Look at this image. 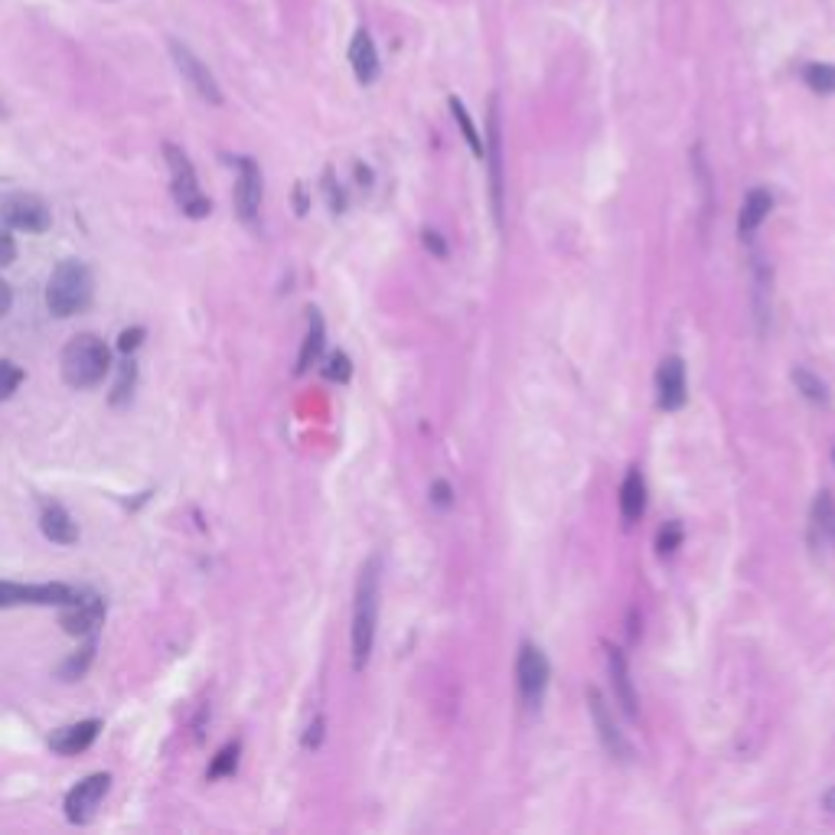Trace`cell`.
Masks as SVG:
<instances>
[{
  "label": "cell",
  "mask_w": 835,
  "mask_h": 835,
  "mask_svg": "<svg viewBox=\"0 0 835 835\" xmlns=\"http://www.w3.org/2000/svg\"><path fill=\"white\" fill-rule=\"evenodd\" d=\"M382 575V562L379 555H372L369 562L359 571L356 581V594H353V623H350V656H353V669L363 672L372 646H376V627H379V578Z\"/></svg>",
  "instance_id": "1"
},
{
  "label": "cell",
  "mask_w": 835,
  "mask_h": 835,
  "mask_svg": "<svg viewBox=\"0 0 835 835\" xmlns=\"http://www.w3.org/2000/svg\"><path fill=\"white\" fill-rule=\"evenodd\" d=\"M59 369H62V379H66V385H72V389H95V385H102L108 376L111 353L98 333H79V336H72L66 343V350H62Z\"/></svg>",
  "instance_id": "2"
},
{
  "label": "cell",
  "mask_w": 835,
  "mask_h": 835,
  "mask_svg": "<svg viewBox=\"0 0 835 835\" xmlns=\"http://www.w3.org/2000/svg\"><path fill=\"white\" fill-rule=\"evenodd\" d=\"M92 294H95V284H92V271L82 265L76 258H66L59 261L49 274V284H46V307L49 314L66 320V317H76L82 310H89L92 304Z\"/></svg>",
  "instance_id": "3"
},
{
  "label": "cell",
  "mask_w": 835,
  "mask_h": 835,
  "mask_svg": "<svg viewBox=\"0 0 835 835\" xmlns=\"http://www.w3.org/2000/svg\"><path fill=\"white\" fill-rule=\"evenodd\" d=\"M164 160H167V170H170V193H173V199H177L180 213L190 216V219H206L209 213H213V199H209L203 193V186H199L193 160L186 157L177 144H164Z\"/></svg>",
  "instance_id": "4"
},
{
  "label": "cell",
  "mask_w": 835,
  "mask_h": 835,
  "mask_svg": "<svg viewBox=\"0 0 835 835\" xmlns=\"http://www.w3.org/2000/svg\"><path fill=\"white\" fill-rule=\"evenodd\" d=\"M0 222H4L7 229L43 235L49 226H53V216H49L46 203L36 193L10 190V193H0Z\"/></svg>",
  "instance_id": "5"
},
{
  "label": "cell",
  "mask_w": 835,
  "mask_h": 835,
  "mask_svg": "<svg viewBox=\"0 0 835 835\" xmlns=\"http://www.w3.org/2000/svg\"><path fill=\"white\" fill-rule=\"evenodd\" d=\"M105 597L95 591L76 588V594L59 607V623L69 637H95L105 623Z\"/></svg>",
  "instance_id": "6"
},
{
  "label": "cell",
  "mask_w": 835,
  "mask_h": 835,
  "mask_svg": "<svg viewBox=\"0 0 835 835\" xmlns=\"http://www.w3.org/2000/svg\"><path fill=\"white\" fill-rule=\"evenodd\" d=\"M76 594L72 584L62 581H46V584H17V581H0V610L7 607H62L69 597Z\"/></svg>",
  "instance_id": "7"
},
{
  "label": "cell",
  "mask_w": 835,
  "mask_h": 835,
  "mask_svg": "<svg viewBox=\"0 0 835 835\" xmlns=\"http://www.w3.org/2000/svg\"><path fill=\"white\" fill-rule=\"evenodd\" d=\"M170 56L173 62H177V69H180V76L186 79V85L203 98V102L209 105H222V89H219V82L213 79V72H209V66L203 59H199L196 53L186 43L180 40H170Z\"/></svg>",
  "instance_id": "8"
},
{
  "label": "cell",
  "mask_w": 835,
  "mask_h": 835,
  "mask_svg": "<svg viewBox=\"0 0 835 835\" xmlns=\"http://www.w3.org/2000/svg\"><path fill=\"white\" fill-rule=\"evenodd\" d=\"M516 682H519V695L529 708H539L548 689V659L539 646L522 643L519 659H516Z\"/></svg>",
  "instance_id": "9"
},
{
  "label": "cell",
  "mask_w": 835,
  "mask_h": 835,
  "mask_svg": "<svg viewBox=\"0 0 835 835\" xmlns=\"http://www.w3.org/2000/svg\"><path fill=\"white\" fill-rule=\"evenodd\" d=\"M108 787H111L108 774H92L66 793V806L62 809H66V819L72 822V826H85V822L95 819V809L102 806Z\"/></svg>",
  "instance_id": "10"
},
{
  "label": "cell",
  "mask_w": 835,
  "mask_h": 835,
  "mask_svg": "<svg viewBox=\"0 0 835 835\" xmlns=\"http://www.w3.org/2000/svg\"><path fill=\"white\" fill-rule=\"evenodd\" d=\"M261 196H265V183H261V170L252 157H239V177H235V213L245 226H255L261 213Z\"/></svg>",
  "instance_id": "11"
},
{
  "label": "cell",
  "mask_w": 835,
  "mask_h": 835,
  "mask_svg": "<svg viewBox=\"0 0 835 835\" xmlns=\"http://www.w3.org/2000/svg\"><path fill=\"white\" fill-rule=\"evenodd\" d=\"M588 712H591V721L597 728V738H601V744H604V751L614 760H620V764L623 760H630V744H627V738H623V731L617 728L614 712H610V705L601 695V689H588Z\"/></svg>",
  "instance_id": "12"
},
{
  "label": "cell",
  "mask_w": 835,
  "mask_h": 835,
  "mask_svg": "<svg viewBox=\"0 0 835 835\" xmlns=\"http://www.w3.org/2000/svg\"><path fill=\"white\" fill-rule=\"evenodd\" d=\"M656 398L659 408L679 411L689 398V382H685V363L679 356H666L656 372Z\"/></svg>",
  "instance_id": "13"
},
{
  "label": "cell",
  "mask_w": 835,
  "mask_h": 835,
  "mask_svg": "<svg viewBox=\"0 0 835 835\" xmlns=\"http://www.w3.org/2000/svg\"><path fill=\"white\" fill-rule=\"evenodd\" d=\"M483 160H490V183H493V213L503 222V137H500V105L490 102V144Z\"/></svg>",
  "instance_id": "14"
},
{
  "label": "cell",
  "mask_w": 835,
  "mask_h": 835,
  "mask_svg": "<svg viewBox=\"0 0 835 835\" xmlns=\"http://www.w3.org/2000/svg\"><path fill=\"white\" fill-rule=\"evenodd\" d=\"M98 731H102V721L85 718V721H76V725H66V728L49 734V747L62 757H76V754L89 751V747L95 744Z\"/></svg>",
  "instance_id": "15"
},
{
  "label": "cell",
  "mask_w": 835,
  "mask_h": 835,
  "mask_svg": "<svg viewBox=\"0 0 835 835\" xmlns=\"http://www.w3.org/2000/svg\"><path fill=\"white\" fill-rule=\"evenodd\" d=\"M40 529H43V535L53 545H76L79 542L76 519H72L69 509L59 506V503H43V509H40Z\"/></svg>",
  "instance_id": "16"
},
{
  "label": "cell",
  "mask_w": 835,
  "mask_h": 835,
  "mask_svg": "<svg viewBox=\"0 0 835 835\" xmlns=\"http://www.w3.org/2000/svg\"><path fill=\"white\" fill-rule=\"evenodd\" d=\"M607 669H610V685H614V699L620 702L623 715H627V718H637V689H633L627 656H623L620 650H610Z\"/></svg>",
  "instance_id": "17"
},
{
  "label": "cell",
  "mask_w": 835,
  "mask_h": 835,
  "mask_svg": "<svg viewBox=\"0 0 835 835\" xmlns=\"http://www.w3.org/2000/svg\"><path fill=\"white\" fill-rule=\"evenodd\" d=\"M323 346H327V327H323V317L317 307L307 310V336H304V346H301V356H297V366L294 372L297 376H304L317 366V359L323 356Z\"/></svg>",
  "instance_id": "18"
},
{
  "label": "cell",
  "mask_w": 835,
  "mask_h": 835,
  "mask_svg": "<svg viewBox=\"0 0 835 835\" xmlns=\"http://www.w3.org/2000/svg\"><path fill=\"white\" fill-rule=\"evenodd\" d=\"M350 66H353L356 79L363 85H372L379 79V53H376V43H372V36L366 30H356V36H353Z\"/></svg>",
  "instance_id": "19"
},
{
  "label": "cell",
  "mask_w": 835,
  "mask_h": 835,
  "mask_svg": "<svg viewBox=\"0 0 835 835\" xmlns=\"http://www.w3.org/2000/svg\"><path fill=\"white\" fill-rule=\"evenodd\" d=\"M646 513V480L640 467H630V473L620 483V516L623 522H637Z\"/></svg>",
  "instance_id": "20"
},
{
  "label": "cell",
  "mask_w": 835,
  "mask_h": 835,
  "mask_svg": "<svg viewBox=\"0 0 835 835\" xmlns=\"http://www.w3.org/2000/svg\"><path fill=\"white\" fill-rule=\"evenodd\" d=\"M770 209H774V196L767 190H751L744 196V206H741V216H738V235L741 239H751V235L760 229V222L770 216Z\"/></svg>",
  "instance_id": "21"
},
{
  "label": "cell",
  "mask_w": 835,
  "mask_h": 835,
  "mask_svg": "<svg viewBox=\"0 0 835 835\" xmlns=\"http://www.w3.org/2000/svg\"><path fill=\"white\" fill-rule=\"evenodd\" d=\"M95 650H98V640L95 637H89V643L82 646V650H76L72 653L66 663H62L59 669H56V676L62 679V682H79L85 672H89V666H92V659H95Z\"/></svg>",
  "instance_id": "22"
},
{
  "label": "cell",
  "mask_w": 835,
  "mask_h": 835,
  "mask_svg": "<svg viewBox=\"0 0 835 835\" xmlns=\"http://www.w3.org/2000/svg\"><path fill=\"white\" fill-rule=\"evenodd\" d=\"M793 382H796V389L803 392L806 402L822 405V408L829 405V389H826V382L816 376V372H809L806 366H796L793 369Z\"/></svg>",
  "instance_id": "23"
},
{
  "label": "cell",
  "mask_w": 835,
  "mask_h": 835,
  "mask_svg": "<svg viewBox=\"0 0 835 835\" xmlns=\"http://www.w3.org/2000/svg\"><path fill=\"white\" fill-rule=\"evenodd\" d=\"M239 754H242V744L239 741L222 744L219 754L213 757V764H209V770H206V777L209 780H222V777L235 774V767H239Z\"/></svg>",
  "instance_id": "24"
},
{
  "label": "cell",
  "mask_w": 835,
  "mask_h": 835,
  "mask_svg": "<svg viewBox=\"0 0 835 835\" xmlns=\"http://www.w3.org/2000/svg\"><path fill=\"white\" fill-rule=\"evenodd\" d=\"M134 385H137V366H134V359H124V363L118 366V379H115V389H111L108 402L115 408L128 405L131 395H134Z\"/></svg>",
  "instance_id": "25"
},
{
  "label": "cell",
  "mask_w": 835,
  "mask_h": 835,
  "mask_svg": "<svg viewBox=\"0 0 835 835\" xmlns=\"http://www.w3.org/2000/svg\"><path fill=\"white\" fill-rule=\"evenodd\" d=\"M447 105H451V115H454V121L460 124V134H464V141L470 144V151L477 154V157H483V154H486V144L480 141L477 128H473V121H470V115H467L464 102H460V98H451Z\"/></svg>",
  "instance_id": "26"
},
{
  "label": "cell",
  "mask_w": 835,
  "mask_h": 835,
  "mask_svg": "<svg viewBox=\"0 0 835 835\" xmlns=\"http://www.w3.org/2000/svg\"><path fill=\"white\" fill-rule=\"evenodd\" d=\"M806 85L819 95H832L835 92V66L829 62H809L806 72H803Z\"/></svg>",
  "instance_id": "27"
},
{
  "label": "cell",
  "mask_w": 835,
  "mask_h": 835,
  "mask_svg": "<svg viewBox=\"0 0 835 835\" xmlns=\"http://www.w3.org/2000/svg\"><path fill=\"white\" fill-rule=\"evenodd\" d=\"M813 519H816V526L822 529V535L835 545V500H832V493H819V500L813 506Z\"/></svg>",
  "instance_id": "28"
},
{
  "label": "cell",
  "mask_w": 835,
  "mask_h": 835,
  "mask_svg": "<svg viewBox=\"0 0 835 835\" xmlns=\"http://www.w3.org/2000/svg\"><path fill=\"white\" fill-rule=\"evenodd\" d=\"M20 385H23V369L14 359H0V402H7Z\"/></svg>",
  "instance_id": "29"
},
{
  "label": "cell",
  "mask_w": 835,
  "mask_h": 835,
  "mask_svg": "<svg viewBox=\"0 0 835 835\" xmlns=\"http://www.w3.org/2000/svg\"><path fill=\"white\" fill-rule=\"evenodd\" d=\"M323 376H327L330 382H350V376H353L350 356H346V353H333L327 359V366H323Z\"/></svg>",
  "instance_id": "30"
},
{
  "label": "cell",
  "mask_w": 835,
  "mask_h": 835,
  "mask_svg": "<svg viewBox=\"0 0 835 835\" xmlns=\"http://www.w3.org/2000/svg\"><path fill=\"white\" fill-rule=\"evenodd\" d=\"M679 545H682V526H679V522H666V526L659 529V535H656L659 555H672Z\"/></svg>",
  "instance_id": "31"
},
{
  "label": "cell",
  "mask_w": 835,
  "mask_h": 835,
  "mask_svg": "<svg viewBox=\"0 0 835 835\" xmlns=\"http://www.w3.org/2000/svg\"><path fill=\"white\" fill-rule=\"evenodd\" d=\"M431 503L434 506H441V509H447L454 503V490H451V483L447 480H434L431 483Z\"/></svg>",
  "instance_id": "32"
},
{
  "label": "cell",
  "mask_w": 835,
  "mask_h": 835,
  "mask_svg": "<svg viewBox=\"0 0 835 835\" xmlns=\"http://www.w3.org/2000/svg\"><path fill=\"white\" fill-rule=\"evenodd\" d=\"M323 190H327V196H330V206H333V213H343L346 199H343L340 186H336V180H333V170H327V173H323Z\"/></svg>",
  "instance_id": "33"
},
{
  "label": "cell",
  "mask_w": 835,
  "mask_h": 835,
  "mask_svg": "<svg viewBox=\"0 0 835 835\" xmlns=\"http://www.w3.org/2000/svg\"><path fill=\"white\" fill-rule=\"evenodd\" d=\"M14 261H17V242H14V235L0 229V268L14 265Z\"/></svg>",
  "instance_id": "34"
},
{
  "label": "cell",
  "mask_w": 835,
  "mask_h": 835,
  "mask_svg": "<svg viewBox=\"0 0 835 835\" xmlns=\"http://www.w3.org/2000/svg\"><path fill=\"white\" fill-rule=\"evenodd\" d=\"M141 343H144V327H131V330H124V333L118 336V350H121V353H134Z\"/></svg>",
  "instance_id": "35"
},
{
  "label": "cell",
  "mask_w": 835,
  "mask_h": 835,
  "mask_svg": "<svg viewBox=\"0 0 835 835\" xmlns=\"http://www.w3.org/2000/svg\"><path fill=\"white\" fill-rule=\"evenodd\" d=\"M425 248L438 255V258H447V245H444V239L434 229H425Z\"/></svg>",
  "instance_id": "36"
},
{
  "label": "cell",
  "mask_w": 835,
  "mask_h": 835,
  "mask_svg": "<svg viewBox=\"0 0 835 835\" xmlns=\"http://www.w3.org/2000/svg\"><path fill=\"white\" fill-rule=\"evenodd\" d=\"M10 307H14V291H10V284L0 278V317H7Z\"/></svg>",
  "instance_id": "37"
},
{
  "label": "cell",
  "mask_w": 835,
  "mask_h": 835,
  "mask_svg": "<svg viewBox=\"0 0 835 835\" xmlns=\"http://www.w3.org/2000/svg\"><path fill=\"white\" fill-rule=\"evenodd\" d=\"M320 731H323V721L317 718L314 725H310V734H307V741H304V744H307V747H317V744H320Z\"/></svg>",
  "instance_id": "38"
},
{
  "label": "cell",
  "mask_w": 835,
  "mask_h": 835,
  "mask_svg": "<svg viewBox=\"0 0 835 835\" xmlns=\"http://www.w3.org/2000/svg\"><path fill=\"white\" fill-rule=\"evenodd\" d=\"M307 213V196H304V186H297V216Z\"/></svg>",
  "instance_id": "39"
},
{
  "label": "cell",
  "mask_w": 835,
  "mask_h": 835,
  "mask_svg": "<svg viewBox=\"0 0 835 835\" xmlns=\"http://www.w3.org/2000/svg\"><path fill=\"white\" fill-rule=\"evenodd\" d=\"M822 806H826L829 813H835V787H832V790H829L826 796H822Z\"/></svg>",
  "instance_id": "40"
},
{
  "label": "cell",
  "mask_w": 835,
  "mask_h": 835,
  "mask_svg": "<svg viewBox=\"0 0 835 835\" xmlns=\"http://www.w3.org/2000/svg\"><path fill=\"white\" fill-rule=\"evenodd\" d=\"M0 118H4V105H0Z\"/></svg>",
  "instance_id": "41"
},
{
  "label": "cell",
  "mask_w": 835,
  "mask_h": 835,
  "mask_svg": "<svg viewBox=\"0 0 835 835\" xmlns=\"http://www.w3.org/2000/svg\"><path fill=\"white\" fill-rule=\"evenodd\" d=\"M832 457H835V454H832Z\"/></svg>",
  "instance_id": "42"
}]
</instances>
